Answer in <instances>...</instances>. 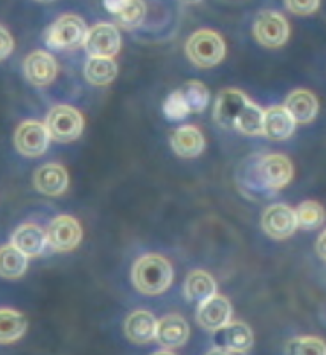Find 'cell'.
Wrapping results in <instances>:
<instances>
[{"mask_svg": "<svg viewBox=\"0 0 326 355\" xmlns=\"http://www.w3.org/2000/svg\"><path fill=\"white\" fill-rule=\"evenodd\" d=\"M173 282V268L159 253H147L133 266V285L147 295L163 294Z\"/></svg>", "mask_w": 326, "mask_h": 355, "instance_id": "cell-1", "label": "cell"}, {"mask_svg": "<svg viewBox=\"0 0 326 355\" xmlns=\"http://www.w3.org/2000/svg\"><path fill=\"white\" fill-rule=\"evenodd\" d=\"M252 182L249 183L254 190H263V192H279L284 189L293 180V164L282 153H268V155L258 157L252 167Z\"/></svg>", "mask_w": 326, "mask_h": 355, "instance_id": "cell-2", "label": "cell"}, {"mask_svg": "<svg viewBox=\"0 0 326 355\" xmlns=\"http://www.w3.org/2000/svg\"><path fill=\"white\" fill-rule=\"evenodd\" d=\"M187 58L197 67H213L224 60L226 44L222 37L213 31H197L186 42Z\"/></svg>", "mask_w": 326, "mask_h": 355, "instance_id": "cell-3", "label": "cell"}, {"mask_svg": "<svg viewBox=\"0 0 326 355\" xmlns=\"http://www.w3.org/2000/svg\"><path fill=\"white\" fill-rule=\"evenodd\" d=\"M87 23L76 15H64L55 19L44 32V42L54 49H74L83 46Z\"/></svg>", "mask_w": 326, "mask_h": 355, "instance_id": "cell-4", "label": "cell"}, {"mask_svg": "<svg viewBox=\"0 0 326 355\" xmlns=\"http://www.w3.org/2000/svg\"><path fill=\"white\" fill-rule=\"evenodd\" d=\"M44 123L51 139L58 143H71V141H76L83 132L85 118L76 107L58 104L49 110Z\"/></svg>", "mask_w": 326, "mask_h": 355, "instance_id": "cell-5", "label": "cell"}, {"mask_svg": "<svg viewBox=\"0 0 326 355\" xmlns=\"http://www.w3.org/2000/svg\"><path fill=\"white\" fill-rule=\"evenodd\" d=\"M252 32H254V37L259 44L270 49H277L288 42L289 23L281 12L265 9L256 16Z\"/></svg>", "mask_w": 326, "mask_h": 355, "instance_id": "cell-6", "label": "cell"}, {"mask_svg": "<svg viewBox=\"0 0 326 355\" xmlns=\"http://www.w3.org/2000/svg\"><path fill=\"white\" fill-rule=\"evenodd\" d=\"M213 343L217 347L210 354H245L254 343V334L243 322H228L213 331Z\"/></svg>", "mask_w": 326, "mask_h": 355, "instance_id": "cell-7", "label": "cell"}, {"mask_svg": "<svg viewBox=\"0 0 326 355\" xmlns=\"http://www.w3.org/2000/svg\"><path fill=\"white\" fill-rule=\"evenodd\" d=\"M48 246L54 252H71L83 239V229L74 216H55L46 229Z\"/></svg>", "mask_w": 326, "mask_h": 355, "instance_id": "cell-8", "label": "cell"}, {"mask_svg": "<svg viewBox=\"0 0 326 355\" xmlns=\"http://www.w3.org/2000/svg\"><path fill=\"white\" fill-rule=\"evenodd\" d=\"M49 132L46 123L38 120H27L18 125L15 132V146L23 157H41L49 146Z\"/></svg>", "mask_w": 326, "mask_h": 355, "instance_id": "cell-9", "label": "cell"}, {"mask_svg": "<svg viewBox=\"0 0 326 355\" xmlns=\"http://www.w3.org/2000/svg\"><path fill=\"white\" fill-rule=\"evenodd\" d=\"M90 57H117L122 48V35L111 23H97L88 28L83 42Z\"/></svg>", "mask_w": 326, "mask_h": 355, "instance_id": "cell-10", "label": "cell"}, {"mask_svg": "<svg viewBox=\"0 0 326 355\" xmlns=\"http://www.w3.org/2000/svg\"><path fill=\"white\" fill-rule=\"evenodd\" d=\"M261 229L273 239H288L298 229L295 209L286 205H272L263 211Z\"/></svg>", "mask_w": 326, "mask_h": 355, "instance_id": "cell-11", "label": "cell"}, {"mask_svg": "<svg viewBox=\"0 0 326 355\" xmlns=\"http://www.w3.org/2000/svg\"><path fill=\"white\" fill-rule=\"evenodd\" d=\"M231 302L228 301V297L215 294L206 299V301L199 302V308L196 311V320L199 327L213 333L217 329L224 327L228 322H231Z\"/></svg>", "mask_w": 326, "mask_h": 355, "instance_id": "cell-12", "label": "cell"}, {"mask_svg": "<svg viewBox=\"0 0 326 355\" xmlns=\"http://www.w3.org/2000/svg\"><path fill=\"white\" fill-rule=\"evenodd\" d=\"M23 72H25V78L34 87H48L57 78V60L48 51L38 49V51H32L25 58V62H23Z\"/></svg>", "mask_w": 326, "mask_h": 355, "instance_id": "cell-13", "label": "cell"}, {"mask_svg": "<svg viewBox=\"0 0 326 355\" xmlns=\"http://www.w3.org/2000/svg\"><path fill=\"white\" fill-rule=\"evenodd\" d=\"M189 324L180 315H166L157 322L156 340L163 348H180L189 340Z\"/></svg>", "mask_w": 326, "mask_h": 355, "instance_id": "cell-14", "label": "cell"}, {"mask_svg": "<svg viewBox=\"0 0 326 355\" xmlns=\"http://www.w3.org/2000/svg\"><path fill=\"white\" fill-rule=\"evenodd\" d=\"M247 95L240 90H222L217 95L215 107H213V118L224 129H235V121L238 118L242 107L247 104Z\"/></svg>", "mask_w": 326, "mask_h": 355, "instance_id": "cell-15", "label": "cell"}, {"mask_svg": "<svg viewBox=\"0 0 326 355\" xmlns=\"http://www.w3.org/2000/svg\"><path fill=\"white\" fill-rule=\"evenodd\" d=\"M170 143L180 159H196L205 150V136L196 125H184L173 130Z\"/></svg>", "mask_w": 326, "mask_h": 355, "instance_id": "cell-16", "label": "cell"}, {"mask_svg": "<svg viewBox=\"0 0 326 355\" xmlns=\"http://www.w3.org/2000/svg\"><path fill=\"white\" fill-rule=\"evenodd\" d=\"M296 127L295 118L284 106H272L265 110L263 134L270 141H286L293 136Z\"/></svg>", "mask_w": 326, "mask_h": 355, "instance_id": "cell-17", "label": "cell"}, {"mask_svg": "<svg viewBox=\"0 0 326 355\" xmlns=\"http://www.w3.org/2000/svg\"><path fill=\"white\" fill-rule=\"evenodd\" d=\"M34 187L44 196H62L69 187V174L60 164H44L34 173Z\"/></svg>", "mask_w": 326, "mask_h": 355, "instance_id": "cell-18", "label": "cell"}, {"mask_svg": "<svg viewBox=\"0 0 326 355\" xmlns=\"http://www.w3.org/2000/svg\"><path fill=\"white\" fill-rule=\"evenodd\" d=\"M157 320L150 311L136 310L127 315L124 322V333L134 345H147L156 340Z\"/></svg>", "mask_w": 326, "mask_h": 355, "instance_id": "cell-19", "label": "cell"}, {"mask_svg": "<svg viewBox=\"0 0 326 355\" xmlns=\"http://www.w3.org/2000/svg\"><path fill=\"white\" fill-rule=\"evenodd\" d=\"M11 243L16 248L22 250L28 259H32L42 255L44 248L48 246V238H46V231L42 227L35 225V223H22L13 232Z\"/></svg>", "mask_w": 326, "mask_h": 355, "instance_id": "cell-20", "label": "cell"}, {"mask_svg": "<svg viewBox=\"0 0 326 355\" xmlns=\"http://www.w3.org/2000/svg\"><path fill=\"white\" fill-rule=\"evenodd\" d=\"M284 107L291 113L296 123H311L318 116L319 103L312 92L298 88L286 97Z\"/></svg>", "mask_w": 326, "mask_h": 355, "instance_id": "cell-21", "label": "cell"}, {"mask_svg": "<svg viewBox=\"0 0 326 355\" xmlns=\"http://www.w3.org/2000/svg\"><path fill=\"white\" fill-rule=\"evenodd\" d=\"M184 294L189 302H203L217 294V284L210 272L196 269L187 276L184 284Z\"/></svg>", "mask_w": 326, "mask_h": 355, "instance_id": "cell-22", "label": "cell"}, {"mask_svg": "<svg viewBox=\"0 0 326 355\" xmlns=\"http://www.w3.org/2000/svg\"><path fill=\"white\" fill-rule=\"evenodd\" d=\"M28 322L25 315L13 308H0V345L16 343L27 333Z\"/></svg>", "mask_w": 326, "mask_h": 355, "instance_id": "cell-23", "label": "cell"}, {"mask_svg": "<svg viewBox=\"0 0 326 355\" xmlns=\"http://www.w3.org/2000/svg\"><path fill=\"white\" fill-rule=\"evenodd\" d=\"M85 78L94 87H106L113 83L118 74L117 62L111 57H90L85 64Z\"/></svg>", "mask_w": 326, "mask_h": 355, "instance_id": "cell-24", "label": "cell"}, {"mask_svg": "<svg viewBox=\"0 0 326 355\" xmlns=\"http://www.w3.org/2000/svg\"><path fill=\"white\" fill-rule=\"evenodd\" d=\"M28 268V257L15 245L0 246V276L8 280H16L25 275Z\"/></svg>", "mask_w": 326, "mask_h": 355, "instance_id": "cell-25", "label": "cell"}, {"mask_svg": "<svg viewBox=\"0 0 326 355\" xmlns=\"http://www.w3.org/2000/svg\"><path fill=\"white\" fill-rule=\"evenodd\" d=\"M263 118H265V111L252 101H247V104L242 107L238 118H236L235 129L243 136H261Z\"/></svg>", "mask_w": 326, "mask_h": 355, "instance_id": "cell-26", "label": "cell"}, {"mask_svg": "<svg viewBox=\"0 0 326 355\" xmlns=\"http://www.w3.org/2000/svg\"><path fill=\"white\" fill-rule=\"evenodd\" d=\"M179 94L189 113H202L209 106L210 92L202 81H187L179 88Z\"/></svg>", "mask_w": 326, "mask_h": 355, "instance_id": "cell-27", "label": "cell"}, {"mask_svg": "<svg viewBox=\"0 0 326 355\" xmlns=\"http://www.w3.org/2000/svg\"><path fill=\"white\" fill-rule=\"evenodd\" d=\"M296 222L304 231H314L321 227L326 220V211L316 200H305L295 209Z\"/></svg>", "mask_w": 326, "mask_h": 355, "instance_id": "cell-28", "label": "cell"}, {"mask_svg": "<svg viewBox=\"0 0 326 355\" xmlns=\"http://www.w3.org/2000/svg\"><path fill=\"white\" fill-rule=\"evenodd\" d=\"M145 16H147V6L143 0H125V4L115 15V18L124 28H136L143 23Z\"/></svg>", "mask_w": 326, "mask_h": 355, "instance_id": "cell-29", "label": "cell"}, {"mask_svg": "<svg viewBox=\"0 0 326 355\" xmlns=\"http://www.w3.org/2000/svg\"><path fill=\"white\" fill-rule=\"evenodd\" d=\"M286 354L295 355H326V343L321 338L300 336L286 345Z\"/></svg>", "mask_w": 326, "mask_h": 355, "instance_id": "cell-30", "label": "cell"}, {"mask_svg": "<svg viewBox=\"0 0 326 355\" xmlns=\"http://www.w3.org/2000/svg\"><path fill=\"white\" fill-rule=\"evenodd\" d=\"M163 111H164V114H166L168 120H171V121L184 120L187 114H190L189 110L186 107V104H184L182 97H180L179 90L171 92V94L168 95L166 101H164V104H163Z\"/></svg>", "mask_w": 326, "mask_h": 355, "instance_id": "cell-31", "label": "cell"}, {"mask_svg": "<svg viewBox=\"0 0 326 355\" xmlns=\"http://www.w3.org/2000/svg\"><path fill=\"white\" fill-rule=\"evenodd\" d=\"M288 11L298 16H309L319 9L321 0H284Z\"/></svg>", "mask_w": 326, "mask_h": 355, "instance_id": "cell-32", "label": "cell"}, {"mask_svg": "<svg viewBox=\"0 0 326 355\" xmlns=\"http://www.w3.org/2000/svg\"><path fill=\"white\" fill-rule=\"evenodd\" d=\"M13 48H15V41H13L11 34L8 28L0 25V62L6 60L13 53Z\"/></svg>", "mask_w": 326, "mask_h": 355, "instance_id": "cell-33", "label": "cell"}, {"mask_svg": "<svg viewBox=\"0 0 326 355\" xmlns=\"http://www.w3.org/2000/svg\"><path fill=\"white\" fill-rule=\"evenodd\" d=\"M316 252L323 261H326V229L319 234L318 241H316Z\"/></svg>", "mask_w": 326, "mask_h": 355, "instance_id": "cell-34", "label": "cell"}, {"mask_svg": "<svg viewBox=\"0 0 326 355\" xmlns=\"http://www.w3.org/2000/svg\"><path fill=\"white\" fill-rule=\"evenodd\" d=\"M104 8H106L108 12H111V15H117L118 11L122 9V6L125 4V0H103Z\"/></svg>", "mask_w": 326, "mask_h": 355, "instance_id": "cell-35", "label": "cell"}, {"mask_svg": "<svg viewBox=\"0 0 326 355\" xmlns=\"http://www.w3.org/2000/svg\"><path fill=\"white\" fill-rule=\"evenodd\" d=\"M180 2H184V4H197L199 0H180Z\"/></svg>", "mask_w": 326, "mask_h": 355, "instance_id": "cell-36", "label": "cell"}, {"mask_svg": "<svg viewBox=\"0 0 326 355\" xmlns=\"http://www.w3.org/2000/svg\"><path fill=\"white\" fill-rule=\"evenodd\" d=\"M38 2H42V4H48V2H54V0H38Z\"/></svg>", "mask_w": 326, "mask_h": 355, "instance_id": "cell-37", "label": "cell"}]
</instances>
